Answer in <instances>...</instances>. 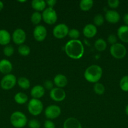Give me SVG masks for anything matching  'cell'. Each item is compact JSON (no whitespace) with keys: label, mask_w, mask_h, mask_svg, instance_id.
<instances>
[{"label":"cell","mask_w":128,"mask_h":128,"mask_svg":"<svg viewBox=\"0 0 128 128\" xmlns=\"http://www.w3.org/2000/svg\"><path fill=\"white\" fill-rule=\"evenodd\" d=\"M65 51L66 54L71 59L79 60L84 55V45L80 40H71L65 44Z\"/></svg>","instance_id":"cell-1"},{"label":"cell","mask_w":128,"mask_h":128,"mask_svg":"<svg viewBox=\"0 0 128 128\" xmlns=\"http://www.w3.org/2000/svg\"><path fill=\"white\" fill-rule=\"evenodd\" d=\"M102 69L98 65L93 64L89 66L84 72V78L91 83H96L100 80L102 76Z\"/></svg>","instance_id":"cell-2"},{"label":"cell","mask_w":128,"mask_h":128,"mask_svg":"<svg viewBox=\"0 0 128 128\" xmlns=\"http://www.w3.org/2000/svg\"><path fill=\"white\" fill-rule=\"evenodd\" d=\"M10 122L15 128H22L27 124V118L24 113L20 111H15L10 116Z\"/></svg>","instance_id":"cell-3"},{"label":"cell","mask_w":128,"mask_h":128,"mask_svg":"<svg viewBox=\"0 0 128 128\" xmlns=\"http://www.w3.org/2000/svg\"><path fill=\"white\" fill-rule=\"evenodd\" d=\"M28 111L33 116H38L43 110V104L40 100L32 98L28 104Z\"/></svg>","instance_id":"cell-4"},{"label":"cell","mask_w":128,"mask_h":128,"mask_svg":"<svg viewBox=\"0 0 128 128\" xmlns=\"http://www.w3.org/2000/svg\"><path fill=\"white\" fill-rule=\"evenodd\" d=\"M110 54L114 58L120 60L124 58L127 54L126 48L121 43H117L111 45L110 48Z\"/></svg>","instance_id":"cell-5"},{"label":"cell","mask_w":128,"mask_h":128,"mask_svg":"<svg viewBox=\"0 0 128 128\" xmlns=\"http://www.w3.org/2000/svg\"><path fill=\"white\" fill-rule=\"evenodd\" d=\"M17 82L16 76L13 74L5 75L0 81L1 88L4 90H10L15 87Z\"/></svg>","instance_id":"cell-6"},{"label":"cell","mask_w":128,"mask_h":128,"mask_svg":"<svg viewBox=\"0 0 128 128\" xmlns=\"http://www.w3.org/2000/svg\"><path fill=\"white\" fill-rule=\"evenodd\" d=\"M41 15H42V20L47 24H54L57 21V14L53 8H45V10L43 11Z\"/></svg>","instance_id":"cell-7"},{"label":"cell","mask_w":128,"mask_h":128,"mask_svg":"<svg viewBox=\"0 0 128 128\" xmlns=\"http://www.w3.org/2000/svg\"><path fill=\"white\" fill-rule=\"evenodd\" d=\"M69 27L64 23L56 25L53 30V35L57 39H63L66 37L69 33Z\"/></svg>","instance_id":"cell-8"},{"label":"cell","mask_w":128,"mask_h":128,"mask_svg":"<svg viewBox=\"0 0 128 128\" xmlns=\"http://www.w3.org/2000/svg\"><path fill=\"white\" fill-rule=\"evenodd\" d=\"M61 114V109L56 105L51 104L47 106L45 110V115L48 120H54Z\"/></svg>","instance_id":"cell-9"},{"label":"cell","mask_w":128,"mask_h":128,"mask_svg":"<svg viewBox=\"0 0 128 128\" xmlns=\"http://www.w3.org/2000/svg\"><path fill=\"white\" fill-rule=\"evenodd\" d=\"M26 38V32L23 29H16L11 35V39L15 44H23Z\"/></svg>","instance_id":"cell-10"},{"label":"cell","mask_w":128,"mask_h":128,"mask_svg":"<svg viewBox=\"0 0 128 128\" xmlns=\"http://www.w3.org/2000/svg\"><path fill=\"white\" fill-rule=\"evenodd\" d=\"M50 96L51 100L56 102H61L65 100L66 97V93L62 88H54L50 91Z\"/></svg>","instance_id":"cell-11"},{"label":"cell","mask_w":128,"mask_h":128,"mask_svg":"<svg viewBox=\"0 0 128 128\" xmlns=\"http://www.w3.org/2000/svg\"><path fill=\"white\" fill-rule=\"evenodd\" d=\"M47 35L46 28L42 25L36 26L33 30V37L36 41L41 42L45 40Z\"/></svg>","instance_id":"cell-12"},{"label":"cell","mask_w":128,"mask_h":128,"mask_svg":"<svg viewBox=\"0 0 128 128\" xmlns=\"http://www.w3.org/2000/svg\"><path fill=\"white\" fill-rule=\"evenodd\" d=\"M105 19L109 23L115 24L119 22L120 16L117 11L115 10H109L105 13Z\"/></svg>","instance_id":"cell-13"},{"label":"cell","mask_w":128,"mask_h":128,"mask_svg":"<svg viewBox=\"0 0 128 128\" xmlns=\"http://www.w3.org/2000/svg\"><path fill=\"white\" fill-rule=\"evenodd\" d=\"M13 70L12 63L6 59L0 60V72L6 75L10 74Z\"/></svg>","instance_id":"cell-14"},{"label":"cell","mask_w":128,"mask_h":128,"mask_svg":"<svg viewBox=\"0 0 128 128\" xmlns=\"http://www.w3.org/2000/svg\"><path fill=\"white\" fill-rule=\"evenodd\" d=\"M97 32V27L93 24H88L85 25L83 29V34L87 38H92L96 35Z\"/></svg>","instance_id":"cell-15"},{"label":"cell","mask_w":128,"mask_h":128,"mask_svg":"<svg viewBox=\"0 0 128 128\" xmlns=\"http://www.w3.org/2000/svg\"><path fill=\"white\" fill-rule=\"evenodd\" d=\"M45 92V90L43 86H41V85H36L32 88L30 94L33 98L39 100L44 96Z\"/></svg>","instance_id":"cell-16"},{"label":"cell","mask_w":128,"mask_h":128,"mask_svg":"<svg viewBox=\"0 0 128 128\" xmlns=\"http://www.w3.org/2000/svg\"><path fill=\"white\" fill-rule=\"evenodd\" d=\"M117 35L120 41L128 43V26H120L117 31Z\"/></svg>","instance_id":"cell-17"},{"label":"cell","mask_w":128,"mask_h":128,"mask_svg":"<svg viewBox=\"0 0 128 128\" xmlns=\"http://www.w3.org/2000/svg\"><path fill=\"white\" fill-rule=\"evenodd\" d=\"M53 82L55 86L59 88L65 87L68 84L67 78L62 74H58L54 78Z\"/></svg>","instance_id":"cell-18"},{"label":"cell","mask_w":128,"mask_h":128,"mask_svg":"<svg viewBox=\"0 0 128 128\" xmlns=\"http://www.w3.org/2000/svg\"><path fill=\"white\" fill-rule=\"evenodd\" d=\"M63 128H82L81 123L75 118H69L63 122Z\"/></svg>","instance_id":"cell-19"},{"label":"cell","mask_w":128,"mask_h":128,"mask_svg":"<svg viewBox=\"0 0 128 128\" xmlns=\"http://www.w3.org/2000/svg\"><path fill=\"white\" fill-rule=\"evenodd\" d=\"M11 40V36L7 30L1 29L0 30V45L7 46Z\"/></svg>","instance_id":"cell-20"},{"label":"cell","mask_w":128,"mask_h":128,"mask_svg":"<svg viewBox=\"0 0 128 128\" xmlns=\"http://www.w3.org/2000/svg\"><path fill=\"white\" fill-rule=\"evenodd\" d=\"M46 2L43 0H33L31 1V7L36 12L43 11L46 8Z\"/></svg>","instance_id":"cell-21"},{"label":"cell","mask_w":128,"mask_h":128,"mask_svg":"<svg viewBox=\"0 0 128 128\" xmlns=\"http://www.w3.org/2000/svg\"><path fill=\"white\" fill-rule=\"evenodd\" d=\"M14 100H15V102L18 104H23L27 102L28 100V97L24 92H19L15 94Z\"/></svg>","instance_id":"cell-22"},{"label":"cell","mask_w":128,"mask_h":128,"mask_svg":"<svg viewBox=\"0 0 128 128\" xmlns=\"http://www.w3.org/2000/svg\"><path fill=\"white\" fill-rule=\"evenodd\" d=\"M95 49L99 52H102L105 51L107 48V42L106 41L102 38H99L95 41V44H94Z\"/></svg>","instance_id":"cell-23"},{"label":"cell","mask_w":128,"mask_h":128,"mask_svg":"<svg viewBox=\"0 0 128 128\" xmlns=\"http://www.w3.org/2000/svg\"><path fill=\"white\" fill-rule=\"evenodd\" d=\"M94 1L92 0H82L80 2V8L82 11H88L92 8Z\"/></svg>","instance_id":"cell-24"},{"label":"cell","mask_w":128,"mask_h":128,"mask_svg":"<svg viewBox=\"0 0 128 128\" xmlns=\"http://www.w3.org/2000/svg\"><path fill=\"white\" fill-rule=\"evenodd\" d=\"M18 86L23 90H28L30 86V82L28 79L25 77H21L17 80Z\"/></svg>","instance_id":"cell-25"},{"label":"cell","mask_w":128,"mask_h":128,"mask_svg":"<svg viewBox=\"0 0 128 128\" xmlns=\"http://www.w3.org/2000/svg\"><path fill=\"white\" fill-rule=\"evenodd\" d=\"M41 20H42V15L40 12L35 11L33 13H32L31 16V21L34 25L38 26Z\"/></svg>","instance_id":"cell-26"},{"label":"cell","mask_w":128,"mask_h":128,"mask_svg":"<svg viewBox=\"0 0 128 128\" xmlns=\"http://www.w3.org/2000/svg\"><path fill=\"white\" fill-rule=\"evenodd\" d=\"M30 48L29 46L25 44L20 45L18 48V52L21 56H27L30 54Z\"/></svg>","instance_id":"cell-27"},{"label":"cell","mask_w":128,"mask_h":128,"mask_svg":"<svg viewBox=\"0 0 128 128\" xmlns=\"http://www.w3.org/2000/svg\"><path fill=\"white\" fill-rule=\"evenodd\" d=\"M119 86L123 91L128 92V75H125L120 79Z\"/></svg>","instance_id":"cell-28"},{"label":"cell","mask_w":128,"mask_h":128,"mask_svg":"<svg viewBox=\"0 0 128 128\" xmlns=\"http://www.w3.org/2000/svg\"><path fill=\"white\" fill-rule=\"evenodd\" d=\"M105 87L100 82H96L94 86V91L97 94L102 95L105 92Z\"/></svg>","instance_id":"cell-29"},{"label":"cell","mask_w":128,"mask_h":128,"mask_svg":"<svg viewBox=\"0 0 128 128\" xmlns=\"http://www.w3.org/2000/svg\"><path fill=\"white\" fill-rule=\"evenodd\" d=\"M94 24L95 26H101L102 25L104 24V18L100 14H98L95 15V17L94 18Z\"/></svg>","instance_id":"cell-30"},{"label":"cell","mask_w":128,"mask_h":128,"mask_svg":"<svg viewBox=\"0 0 128 128\" xmlns=\"http://www.w3.org/2000/svg\"><path fill=\"white\" fill-rule=\"evenodd\" d=\"M68 36L72 40H77L80 37V32L77 29H71L69 30Z\"/></svg>","instance_id":"cell-31"},{"label":"cell","mask_w":128,"mask_h":128,"mask_svg":"<svg viewBox=\"0 0 128 128\" xmlns=\"http://www.w3.org/2000/svg\"><path fill=\"white\" fill-rule=\"evenodd\" d=\"M14 52H15V50L14 48L11 45H7V46H5L3 49V53L6 57H10L13 54Z\"/></svg>","instance_id":"cell-32"},{"label":"cell","mask_w":128,"mask_h":128,"mask_svg":"<svg viewBox=\"0 0 128 128\" xmlns=\"http://www.w3.org/2000/svg\"><path fill=\"white\" fill-rule=\"evenodd\" d=\"M28 126L30 128H40L41 124H40V121H38L37 120L32 119L28 122Z\"/></svg>","instance_id":"cell-33"},{"label":"cell","mask_w":128,"mask_h":128,"mask_svg":"<svg viewBox=\"0 0 128 128\" xmlns=\"http://www.w3.org/2000/svg\"><path fill=\"white\" fill-rule=\"evenodd\" d=\"M119 0H108L107 1V4L110 8L112 9H115L119 6Z\"/></svg>","instance_id":"cell-34"},{"label":"cell","mask_w":128,"mask_h":128,"mask_svg":"<svg viewBox=\"0 0 128 128\" xmlns=\"http://www.w3.org/2000/svg\"><path fill=\"white\" fill-rule=\"evenodd\" d=\"M53 85V82L52 81L50 80H46L43 83V88L46 90L51 91L53 88H54Z\"/></svg>","instance_id":"cell-35"},{"label":"cell","mask_w":128,"mask_h":128,"mask_svg":"<svg viewBox=\"0 0 128 128\" xmlns=\"http://www.w3.org/2000/svg\"><path fill=\"white\" fill-rule=\"evenodd\" d=\"M117 38L116 36L114 34H111L109 35V36L107 37L108 42L111 45L117 43Z\"/></svg>","instance_id":"cell-36"},{"label":"cell","mask_w":128,"mask_h":128,"mask_svg":"<svg viewBox=\"0 0 128 128\" xmlns=\"http://www.w3.org/2000/svg\"><path fill=\"white\" fill-rule=\"evenodd\" d=\"M44 128H55V124L51 120H46L44 122Z\"/></svg>","instance_id":"cell-37"},{"label":"cell","mask_w":128,"mask_h":128,"mask_svg":"<svg viewBox=\"0 0 128 128\" xmlns=\"http://www.w3.org/2000/svg\"><path fill=\"white\" fill-rule=\"evenodd\" d=\"M46 2V5L48 6V8H53L55 5L56 4V0H47Z\"/></svg>","instance_id":"cell-38"},{"label":"cell","mask_w":128,"mask_h":128,"mask_svg":"<svg viewBox=\"0 0 128 128\" xmlns=\"http://www.w3.org/2000/svg\"><path fill=\"white\" fill-rule=\"evenodd\" d=\"M123 21L125 26H128V13L125 14L123 16Z\"/></svg>","instance_id":"cell-39"},{"label":"cell","mask_w":128,"mask_h":128,"mask_svg":"<svg viewBox=\"0 0 128 128\" xmlns=\"http://www.w3.org/2000/svg\"><path fill=\"white\" fill-rule=\"evenodd\" d=\"M4 8V3L1 1H0V11L3 9Z\"/></svg>","instance_id":"cell-40"},{"label":"cell","mask_w":128,"mask_h":128,"mask_svg":"<svg viewBox=\"0 0 128 128\" xmlns=\"http://www.w3.org/2000/svg\"><path fill=\"white\" fill-rule=\"evenodd\" d=\"M125 114H126L128 116V104L127 105L126 107H125Z\"/></svg>","instance_id":"cell-41"},{"label":"cell","mask_w":128,"mask_h":128,"mask_svg":"<svg viewBox=\"0 0 128 128\" xmlns=\"http://www.w3.org/2000/svg\"><path fill=\"white\" fill-rule=\"evenodd\" d=\"M26 1H18V2H26Z\"/></svg>","instance_id":"cell-42"}]
</instances>
